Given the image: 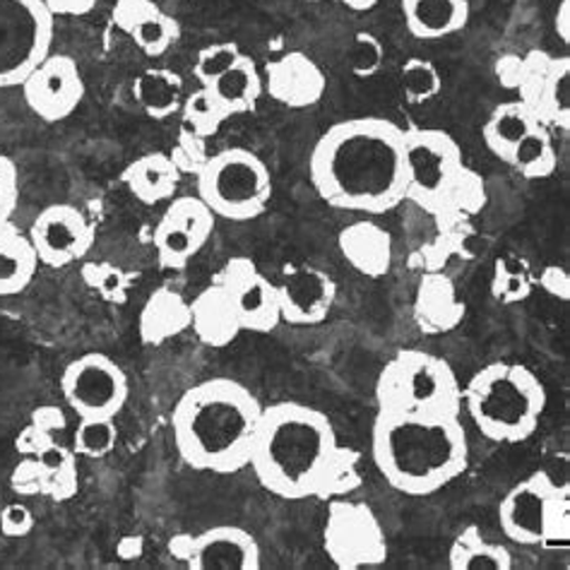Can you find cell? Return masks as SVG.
Here are the masks:
<instances>
[{"label":"cell","mask_w":570,"mask_h":570,"mask_svg":"<svg viewBox=\"0 0 570 570\" xmlns=\"http://www.w3.org/2000/svg\"><path fill=\"white\" fill-rule=\"evenodd\" d=\"M190 330V302L169 289L161 287L147 296V302L138 318V333L147 347H161L169 340L184 335Z\"/></svg>","instance_id":"26"},{"label":"cell","mask_w":570,"mask_h":570,"mask_svg":"<svg viewBox=\"0 0 570 570\" xmlns=\"http://www.w3.org/2000/svg\"><path fill=\"white\" fill-rule=\"evenodd\" d=\"M340 448L325 412L304 402H275L263 407L248 468L282 501L321 499Z\"/></svg>","instance_id":"3"},{"label":"cell","mask_w":570,"mask_h":570,"mask_svg":"<svg viewBox=\"0 0 570 570\" xmlns=\"http://www.w3.org/2000/svg\"><path fill=\"white\" fill-rule=\"evenodd\" d=\"M242 53L244 51L232 41L209 43V47H205L198 53V58H195V66H193L195 80L200 82V87H207L209 82L217 80L224 70L232 68L238 58H242Z\"/></svg>","instance_id":"43"},{"label":"cell","mask_w":570,"mask_h":570,"mask_svg":"<svg viewBox=\"0 0 570 570\" xmlns=\"http://www.w3.org/2000/svg\"><path fill=\"white\" fill-rule=\"evenodd\" d=\"M27 234L39 263L51 269L75 265L95 246V227L80 207L68 203L43 207Z\"/></svg>","instance_id":"16"},{"label":"cell","mask_w":570,"mask_h":570,"mask_svg":"<svg viewBox=\"0 0 570 570\" xmlns=\"http://www.w3.org/2000/svg\"><path fill=\"white\" fill-rule=\"evenodd\" d=\"M501 532L520 547L570 544V487L539 470L510 489L499 505Z\"/></svg>","instance_id":"7"},{"label":"cell","mask_w":570,"mask_h":570,"mask_svg":"<svg viewBox=\"0 0 570 570\" xmlns=\"http://www.w3.org/2000/svg\"><path fill=\"white\" fill-rule=\"evenodd\" d=\"M190 330L205 347L224 350L244 333L236 311L219 284H209L190 302Z\"/></svg>","instance_id":"24"},{"label":"cell","mask_w":570,"mask_h":570,"mask_svg":"<svg viewBox=\"0 0 570 570\" xmlns=\"http://www.w3.org/2000/svg\"><path fill=\"white\" fill-rule=\"evenodd\" d=\"M323 549L340 570L379 568L387 561V537L368 503L350 497L330 501L323 524Z\"/></svg>","instance_id":"12"},{"label":"cell","mask_w":570,"mask_h":570,"mask_svg":"<svg viewBox=\"0 0 570 570\" xmlns=\"http://www.w3.org/2000/svg\"><path fill=\"white\" fill-rule=\"evenodd\" d=\"M400 87L404 99L414 107H422L443 92V78L439 68L426 58H410L400 70Z\"/></svg>","instance_id":"39"},{"label":"cell","mask_w":570,"mask_h":570,"mask_svg":"<svg viewBox=\"0 0 570 570\" xmlns=\"http://www.w3.org/2000/svg\"><path fill=\"white\" fill-rule=\"evenodd\" d=\"M116 443H118L116 419H99V416L80 419L72 433L75 455H82V458H92V460L107 458L109 453H114Z\"/></svg>","instance_id":"40"},{"label":"cell","mask_w":570,"mask_h":570,"mask_svg":"<svg viewBox=\"0 0 570 570\" xmlns=\"http://www.w3.org/2000/svg\"><path fill=\"white\" fill-rule=\"evenodd\" d=\"M547 387L524 364L493 362L462 387V407L491 443L518 445L532 439L547 412Z\"/></svg>","instance_id":"5"},{"label":"cell","mask_w":570,"mask_h":570,"mask_svg":"<svg viewBox=\"0 0 570 570\" xmlns=\"http://www.w3.org/2000/svg\"><path fill=\"white\" fill-rule=\"evenodd\" d=\"M82 279L89 289L99 294L104 302L124 304L130 287V275L111 263H92L82 267Z\"/></svg>","instance_id":"42"},{"label":"cell","mask_w":570,"mask_h":570,"mask_svg":"<svg viewBox=\"0 0 570 570\" xmlns=\"http://www.w3.org/2000/svg\"><path fill=\"white\" fill-rule=\"evenodd\" d=\"M171 557L193 570H258L263 551L253 532L236 524H217L198 534H176Z\"/></svg>","instance_id":"14"},{"label":"cell","mask_w":570,"mask_h":570,"mask_svg":"<svg viewBox=\"0 0 570 570\" xmlns=\"http://www.w3.org/2000/svg\"><path fill=\"white\" fill-rule=\"evenodd\" d=\"M383 58H385V47L376 35H371V32L354 35V43L350 51V68L356 78H362V80L373 78V75L381 70Z\"/></svg>","instance_id":"44"},{"label":"cell","mask_w":570,"mask_h":570,"mask_svg":"<svg viewBox=\"0 0 570 570\" xmlns=\"http://www.w3.org/2000/svg\"><path fill=\"white\" fill-rule=\"evenodd\" d=\"M362 487V453L352 445H342L340 453L327 472L321 501H335L352 497Z\"/></svg>","instance_id":"41"},{"label":"cell","mask_w":570,"mask_h":570,"mask_svg":"<svg viewBox=\"0 0 570 570\" xmlns=\"http://www.w3.org/2000/svg\"><path fill=\"white\" fill-rule=\"evenodd\" d=\"M56 18L43 0H0V89L22 82L51 56Z\"/></svg>","instance_id":"10"},{"label":"cell","mask_w":570,"mask_h":570,"mask_svg":"<svg viewBox=\"0 0 570 570\" xmlns=\"http://www.w3.org/2000/svg\"><path fill=\"white\" fill-rule=\"evenodd\" d=\"M450 570H510L513 568V553L508 547L491 542L482 528L468 524L448 549Z\"/></svg>","instance_id":"32"},{"label":"cell","mask_w":570,"mask_h":570,"mask_svg":"<svg viewBox=\"0 0 570 570\" xmlns=\"http://www.w3.org/2000/svg\"><path fill=\"white\" fill-rule=\"evenodd\" d=\"M275 184L265 161L246 147H229L213 155L198 174V198L215 217L250 222L273 200Z\"/></svg>","instance_id":"8"},{"label":"cell","mask_w":570,"mask_h":570,"mask_svg":"<svg viewBox=\"0 0 570 570\" xmlns=\"http://www.w3.org/2000/svg\"><path fill=\"white\" fill-rule=\"evenodd\" d=\"M10 489L18 497H43V472L35 458H24L10 474Z\"/></svg>","instance_id":"47"},{"label":"cell","mask_w":570,"mask_h":570,"mask_svg":"<svg viewBox=\"0 0 570 570\" xmlns=\"http://www.w3.org/2000/svg\"><path fill=\"white\" fill-rule=\"evenodd\" d=\"M505 164L508 167H513L520 176L530 178V181H537V178H549L553 171H557V164H559L549 128L539 126L530 138H524L513 149V155L508 157Z\"/></svg>","instance_id":"35"},{"label":"cell","mask_w":570,"mask_h":570,"mask_svg":"<svg viewBox=\"0 0 570 570\" xmlns=\"http://www.w3.org/2000/svg\"><path fill=\"white\" fill-rule=\"evenodd\" d=\"M53 18H82L95 10L97 0H43Z\"/></svg>","instance_id":"50"},{"label":"cell","mask_w":570,"mask_h":570,"mask_svg":"<svg viewBox=\"0 0 570 570\" xmlns=\"http://www.w3.org/2000/svg\"><path fill=\"white\" fill-rule=\"evenodd\" d=\"M318 198L344 213L381 217L407 200L404 130L379 116L330 126L308 157Z\"/></svg>","instance_id":"1"},{"label":"cell","mask_w":570,"mask_h":570,"mask_svg":"<svg viewBox=\"0 0 570 570\" xmlns=\"http://www.w3.org/2000/svg\"><path fill=\"white\" fill-rule=\"evenodd\" d=\"M340 3L352 12H368L379 6V0H340Z\"/></svg>","instance_id":"53"},{"label":"cell","mask_w":570,"mask_h":570,"mask_svg":"<svg viewBox=\"0 0 570 570\" xmlns=\"http://www.w3.org/2000/svg\"><path fill=\"white\" fill-rule=\"evenodd\" d=\"M487 203L489 193L484 178L464 164L431 217L436 219V224H468L472 217L484 213Z\"/></svg>","instance_id":"33"},{"label":"cell","mask_w":570,"mask_h":570,"mask_svg":"<svg viewBox=\"0 0 570 570\" xmlns=\"http://www.w3.org/2000/svg\"><path fill=\"white\" fill-rule=\"evenodd\" d=\"M61 393L78 419H116L126 407L130 383L128 373L111 356L89 352L66 366Z\"/></svg>","instance_id":"13"},{"label":"cell","mask_w":570,"mask_h":570,"mask_svg":"<svg viewBox=\"0 0 570 570\" xmlns=\"http://www.w3.org/2000/svg\"><path fill=\"white\" fill-rule=\"evenodd\" d=\"M497 78L505 89L520 95L524 107L549 130H570V58L547 51L503 56L497 63Z\"/></svg>","instance_id":"9"},{"label":"cell","mask_w":570,"mask_h":570,"mask_svg":"<svg viewBox=\"0 0 570 570\" xmlns=\"http://www.w3.org/2000/svg\"><path fill=\"white\" fill-rule=\"evenodd\" d=\"M539 287H542L549 296L559 298V302H568L570 298V275L561 265H547L539 273Z\"/></svg>","instance_id":"49"},{"label":"cell","mask_w":570,"mask_h":570,"mask_svg":"<svg viewBox=\"0 0 570 570\" xmlns=\"http://www.w3.org/2000/svg\"><path fill=\"white\" fill-rule=\"evenodd\" d=\"M39 265L29 234L12 222L0 224V298L22 294L35 282Z\"/></svg>","instance_id":"28"},{"label":"cell","mask_w":570,"mask_h":570,"mask_svg":"<svg viewBox=\"0 0 570 570\" xmlns=\"http://www.w3.org/2000/svg\"><path fill=\"white\" fill-rule=\"evenodd\" d=\"M66 424L68 419L61 407H56V404H43V407L32 412L29 424L20 431L18 441H14V448H18V453L24 458L37 455L39 450L56 443V431H63Z\"/></svg>","instance_id":"38"},{"label":"cell","mask_w":570,"mask_h":570,"mask_svg":"<svg viewBox=\"0 0 570 570\" xmlns=\"http://www.w3.org/2000/svg\"><path fill=\"white\" fill-rule=\"evenodd\" d=\"M376 404L385 412L462 414V385L445 358L402 350L379 373Z\"/></svg>","instance_id":"6"},{"label":"cell","mask_w":570,"mask_h":570,"mask_svg":"<svg viewBox=\"0 0 570 570\" xmlns=\"http://www.w3.org/2000/svg\"><path fill=\"white\" fill-rule=\"evenodd\" d=\"M263 404L232 379H209L188 387L171 412L178 455L188 468L236 474L248 468Z\"/></svg>","instance_id":"4"},{"label":"cell","mask_w":570,"mask_h":570,"mask_svg":"<svg viewBox=\"0 0 570 570\" xmlns=\"http://www.w3.org/2000/svg\"><path fill=\"white\" fill-rule=\"evenodd\" d=\"M35 530V513L24 503H8L0 510V534L22 539Z\"/></svg>","instance_id":"48"},{"label":"cell","mask_w":570,"mask_h":570,"mask_svg":"<svg viewBox=\"0 0 570 570\" xmlns=\"http://www.w3.org/2000/svg\"><path fill=\"white\" fill-rule=\"evenodd\" d=\"M267 97L287 109H308L325 97L327 78L323 68L304 51H287L263 70Z\"/></svg>","instance_id":"20"},{"label":"cell","mask_w":570,"mask_h":570,"mask_svg":"<svg viewBox=\"0 0 570 570\" xmlns=\"http://www.w3.org/2000/svg\"><path fill=\"white\" fill-rule=\"evenodd\" d=\"M132 95L153 121H167L184 107V78L169 68H147L135 78Z\"/></svg>","instance_id":"31"},{"label":"cell","mask_w":570,"mask_h":570,"mask_svg":"<svg viewBox=\"0 0 570 570\" xmlns=\"http://www.w3.org/2000/svg\"><path fill=\"white\" fill-rule=\"evenodd\" d=\"M215 215L198 195H176L155 227V250L164 269H184L215 232Z\"/></svg>","instance_id":"15"},{"label":"cell","mask_w":570,"mask_h":570,"mask_svg":"<svg viewBox=\"0 0 570 570\" xmlns=\"http://www.w3.org/2000/svg\"><path fill=\"white\" fill-rule=\"evenodd\" d=\"M205 142H207L205 138H198L195 132L181 128V132H178V140L174 145V153L169 155L176 167L181 169V174H195V176L200 174L205 161L209 159Z\"/></svg>","instance_id":"45"},{"label":"cell","mask_w":570,"mask_h":570,"mask_svg":"<svg viewBox=\"0 0 570 570\" xmlns=\"http://www.w3.org/2000/svg\"><path fill=\"white\" fill-rule=\"evenodd\" d=\"M534 287L532 269L522 258L515 255H505L493 263V275H491V296L497 298L503 306L522 304L524 298H530Z\"/></svg>","instance_id":"37"},{"label":"cell","mask_w":570,"mask_h":570,"mask_svg":"<svg viewBox=\"0 0 570 570\" xmlns=\"http://www.w3.org/2000/svg\"><path fill=\"white\" fill-rule=\"evenodd\" d=\"M371 455L387 487L424 499L468 472L470 436L460 414L379 410Z\"/></svg>","instance_id":"2"},{"label":"cell","mask_w":570,"mask_h":570,"mask_svg":"<svg viewBox=\"0 0 570 570\" xmlns=\"http://www.w3.org/2000/svg\"><path fill=\"white\" fill-rule=\"evenodd\" d=\"M229 116H244L258 109V101L265 95L263 72L248 53H242L238 61L224 70L217 80L207 85Z\"/></svg>","instance_id":"29"},{"label":"cell","mask_w":570,"mask_h":570,"mask_svg":"<svg viewBox=\"0 0 570 570\" xmlns=\"http://www.w3.org/2000/svg\"><path fill=\"white\" fill-rule=\"evenodd\" d=\"M229 118V111L222 107V101L207 87H198L184 99L181 128L195 132L198 138L209 140Z\"/></svg>","instance_id":"36"},{"label":"cell","mask_w":570,"mask_h":570,"mask_svg":"<svg viewBox=\"0 0 570 570\" xmlns=\"http://www.w3.org/2000/svg\"><path fill=\"white\" fill-rule=\"evenodd\" d=\"M82 70L68 53H51L22 82L27 107L47 124H61L80 109L85 99Z\"/></svg>","instance_id":"17"},{"label":"cell","mask_w":570,"mask_h":570,"mask_svg":"<svg viewBox=\"0 0 570 570\" xmlns=\"http://www.w3.org/2000/svg\"><path fill=\"white\" fill-rule=\"evenodd\" d=\"M217 284L229 296L238 323L248 333L267 335L282 323L275 282H269L250 258H232L222 267Z\"/></svg>","instance_id":"18"},{"label":"cell","mask_w":570,"mask_h":570,"mask_svg":"<svg viewBox=\"0 0 570 570\" xmlns=\"http://www.w3.org/2000/svg\"><path fill=\"white\" fill-rule=\"evenodd\" d=\"M414 323L424 335L439 337L458 330L468 316V306L458 296L455 282L443 269L424 273L414 294Z\"/></svg>","instance_id":"22"},{"label":"cell","mask_w":570,"mask_h":570,"mask_svg":"<svg viewBox=\"0 0 570 570\" xmlns=\"http://www.w3.org/2000/svg\"><path fill=\"white\" fill-rule=\"evenodd\" d=\"M464 167L462 149L453 135L441 128L404 130V174H407V200L426 215L439 209L443 195L453 186Z\"/></svg>","instance_id":"11"},{"label":"cell","mask_w":570,"mask_h":570,"mask_svg":"<svg viewBox=\"0 0 570 570\" xmlns=\"http://www.w3.org/2000/svg\"><path fill=\"white\" fill-rule=\"evenodd\" d=\"M39 462L43 472V497H49L56 503L70 501L80 489V472H78V455L72 448L61 443H51L37 455H29Z\"/></svg>","instance_id":"34"},{"label":"cell","mask_w":570,"mask_h":570,"mask_svg":"<svg viewBox=\"0 0 570 570\" xmlns=\"http://www.w3.org/2000/svg\"><path fill=\"white\" fill-rule=\"evenodd\" d=\"M277 287L279 318L296 327H316L327 321L337 302V284L325 269L313 265H289Z\"/></svg>","instance_id":"19"},{"label":"cell","mask_w":570,"mask_h":570,"mask_svg":"<svg viewBox=\"0 0 570 570\" xmlns=\"http://www.w3.org/2000/svg\"><path fill=\"white\" fill-rule=\"evenodd\" d=\"M539 126L544 124H539V118L530 111V107H524L520 99L503 101L491 111L489 121L482 128V138L493 157L508 161V157L513 155V149L524 138H530Z\"/></svg>","instance_id":"30"},{"label":"cell","mask_w":570,"mask_h":570,"mask_svg":"<svg viewBox=\"0 0 570 570\" xmlns=\"http://www.w3.org/2000/svg\"><path fill=\"white\" fill-rule=\"evenodd\" d=\"M121 178L135 200L153 207L176 198L184 174L169 155L147 153L130 161Z\"/></svg>","instance_id":"25"},{"label":"cell","mask_w":570,"mask_h":570,"mask_svg":"<svg viewBox=\"0 0 570 570\" xmlns=\"http://www.w3.org/2000/svg\"><path fill=\"white\" fill-rule=\"evenodd\" d=\"M402 14L412 37L439 41L468 27L470 3L468 0H402Z\"/></svg>","instance_id":"27"},{"label":"cell","mask_w":570,"mask_h":570,"mask_svg":"<svg viewBox=\"0 0 570 570\" xmlns=\"http://www.w3.org/2000/svg\"><path fill=\"white\" fill-rule=\"evenodd\" d=\"M20 203V174L14 161L0 153V224H8Z\"/></svg>","instance_id":"46"},{"label":"cell","mask_w":570,"mask_h":570,"mask_svg":"<svg viewBox=\"0 0 570 570\" xmlns=\"http://www.w3.org/2000/svg\"><path fill=\"white\" fill-rule=\"evenodd\" d=\"M337 246L347 265L368 279H381L390 275L395 261L393 236L381 224L371 219H358L344 227L337 236Z\"/></svg>","instance_id":"23"},{"label":"cell","mask_w":570,"mask_h":570,"mask_svg":"<svg viewBox=\"0 0 570 570\" xmlns=\"http://www.w3.org/2000/svg\"><path fill=\"white\" fill-rule=\"evenodd\" d=\"M142 553V537H124L121 544H118V557L124 561L138 559Z\"/></svg>","instance_id":"52"},{"label":"cell","mask_w":570,"mask_h":570,"mask_svg":"<svg viewBox=\"0 0 570 570\" xmlns=\"http://www.w3.org/2000/svg\"><path fill=\"white\" fill-rule=\"evenodd\" d=\"M111 20L149 58L164 56L181 37V27L155 0H116Z\"/></svg>","instance_id":"21"},{"label":"cell","mask_w":570,"mask_h":570,"mask_svg":"<svg viewBox=\"0 0 570 570\" xmlns=\"http://www.w3.org/2000/svg\"><path fill=\"white\" fill-rule=\"evenodd\" d=\"M553 27H557V35L563 43L570 41V0H561L557 10V18H553Z\"/></svg>","instance_id":"51"}]
</instances>
